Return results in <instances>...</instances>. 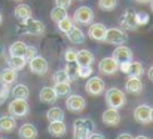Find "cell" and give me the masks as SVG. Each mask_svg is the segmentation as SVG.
<instances>
[{"instance_id":"6da1fadb","label":"cell","mask_w":153,"mask_h":139,"mask_svg":"<svg viewBox=\"0 0 153 139\" xmlns=\"http://www.w3.org/2000/svg\"><path fill=\"white\" fill-rule=\"evenodd\" d=\"M95 124L91 118H77L73 123V138L74 139H88V136L94 132Z\"/></svg>"},{"instance_id":"7a4b0ae2","label":"cell","mask_w":153,"mask_h":139,"mask_svg":"<svg viewBox=\"0 0 153 139\" xmlns=\"http://www.w3.org/2000/svg\"><path fill=\"white\" fill-rule=\"evenodd\" d=\"M104 98H105V104H107L108 108H116V110H119V108H122V107L126 104V95H125L123 90H120V89H117V88H110V89H107Z\"/></svg>"},{"instance_id":"3957f363","label":"cell","mask_w":153,"mask_h":139,"mask_svg":"<svg viewBox=\"0 0 153 139\" xmlns=\"http://www.w3.org/2000/svg\"><path fill=\"white\" fill-rule=\"evenodd\" d=\"M94 16H95L94 15V10L89 6L82 4V6H79L74 10V13H73V22H76L79 25H89V24H92Z\"/></svg>"},{"instance_id":"277c9868","label":"cell","mask_w":153,"mask_h":139,"mask_svg":"<svg viewBox=\"0 0 153 139\" xmlns=\"http://www.w3.org/2000/svg\"><path fill=\"white\" fill-rule=\"evenodd\" d=\"M9 114L13 115L15 118L16 117H25L28 113H30V105H28V101L27 99H19V98H13L10 102H9Z\"/></svg>"},{"instance_id":"5b68a950","label":"cell","mask_w":153,"mask_h":139,"mask_svg":"<svg viewBox=\"0 0 153 139\" xmlns=\"http://www.w3.org/2000/svg\"><path fill=\"white\" fill-rule=\"evenodd\" d=\"M22 27H24V31L30 36H43L46 33V27L42 21L39 19H34V18H28L25 21H22Z\"/></svg>"},{"instance_id":"8992f818","label":"cell","mask_w":153,"mask_h":139,"mask_svg":"<svg viewBox=\"0 0 153 139\" xmlns=\"http://www.w3.org/2000/svg\"><path fill=\"white\" fill-rule=\"evenodd\" d=\"M126 40H128V34L122 28H107L105 37H104L105 43L119 46V45H125Z\"/></svg>"},{"instance_id":"52a82bcc","label":"cell","mask_w":153,"mask_h":139,"mask_svg":"<svg viewBox=\"0 0 153 139\" xmlns=\"http://www.w3.org/2000/svg\"><path fill=\"white\" fill-rule=\"evenodd\" d=\"M65 107L71 113H82L86 108V99L82 95L77 93H70L68 98L65 99Z\"/></svg>"},{"instance_id":"ba28073f","label":"cell","mask_w":153,"mask_h":139,"mask_svg":"<svg viewBox=\"0 0 153 139\" xmlns=\"http://www.w3.org/2000/svg\"><path fill=\"white\" fill-rule=\"evenodd\" d=\"M85 90L88 95H92V96H100L104 93L105 90V85L102 82L101 77H97V76H91L85 85Z\"/></svg>"},{"instance_id":"9c48e42d","label":"cell","mask_w":153,"mask_h":139,"mask_svg":"<svg viewBox=\"0 0 153 139\" xmlns=\"http://www.w3.org/2000/svg\"><path fill=\"white\" fill-rule=\"evenodd\" d=\"M135 10H132V9H129V10H126L122 16H120V21H119V24H120V27L123 28V30H128V31H135L140 25H138V22H137V16H135Z\"/></svg>"},{"instance_id":"30bf717a","label":"cell","mask_w":153,"mask_h":139,"mask_svg":"<svg viewBox=\"0 0 153 139\" xmlns=\"http://www.w3.org/2000/svg\"><path fill=\"white\" fill-rule=\"evenodd\" d=\"M98 71L100 74H104V76H113L116 74V71H119V64L111 56L102 58L98 62Z\"/></svg>"},{"instance_id":"8fae6325","label":"cell","mask_w":153,"mask_h":139,"mask_svg":"<svg viewBox=\"0 0 153 139\" xmlns=\"http://www.w3.org/2000/svg\"><path fill=\"white\" fill-rule=\"evenodd\" d=\"M132 56H134L132 50H131L128 46H125V45H119V46H116V49H114L113 53H111V58H113L117 64H122V62H131V61H132Z\"/></svg>"},{"instance_id":"7c38bea8","label":"cell","mask_w":153,"mask_h":139,"mask_svg":"<svg viewBox=\"0 0 153 139\" xmlns=\"http://www.w3.org/2000/svg\"><path fill=\"white\" fill-rule=\"evenodd\" d=\"M28 68L33 74H37V76H43L46 71H48V61L43 58V56H34L33 59L28 61Z\"/></svg>"},{"instance_id":"4fadbf2b","label":"cell","mask_w":153,"mask_h":139,"mask_svg":"<svg viewBox=\"0 0 153 139\" xmlns=\"http://www.w3.org/2000/svg\"><path fill=\"white\" fill-rule=\"evenodd\" d=\"M105 31H107V27L104 24H101V22H92V24H89L88 36L92 40H95V42H104Z\"/></svg>"},{"instance_id":"5bb4252c","label":"cell","mask_w":153,"mask_h":139,"mask_svg":"<svg viewBox=\"0 0 153 139\" xmlns=\"http://www.w3.org/2000/svg\"><path fill=\"white\" fill-rule=\"evenodd\" d=\"M101 120L105 126L114 127V126H117V124L120 123L122 117H120V114H119V111H117L116 108H108V110H105V111L102 113Z\"/></svg>"},{"instance_id":"9a60e30c","label":"cell","mask_w":153,"mask_h":139,"mask_svg":"<svg viewBox=\"0 0 153 139\" xmlns=\"http://www.w3.org/2000/svg\"><path fill=\"white\" fill-rule=\"evenodd\" d=\"M150 108L152 107H149V105H146V104H141V105H138L135 110H134V120L137 121V123H140V124H147V123H150Z\"/></svg>"},{"instance_id":"2e32d148","label":"cell","mask_w":153,"mask_h":139,"mask_svg":"<svg viewBox=\"0 0 153 139\" xmlns=\"http://www.w3.org/2000/svg\"><path fill=\"white\" fill-rule=\"evenodd\" d=\"M16 80H18V71H15L13 68L6 67V68H3V70L0 71V83H1V85L10 86V85H13Z\"/></svg>"},{"instance_id":"e0dca14e","label":"cell","mask_w":153,"mask_h":139,"mask_svg":"<svg viewBox=\"0 0 153 139\" xmlns=\"http://www.w3.org/2000/svg\"><path fill=\"white\" fill-rule=\"evenodd\" d=\"M144 89V85L141 82V79H137V77H129L125 83V90L131 95H140Z\"/></svg>"},{"instance_id":"ac0fdd59","label":"cell","mask_w":153,"mask_h":139,"mask_svg":"<svg viewBox=\"0 0 153 139\" xmlns=\"http://www.w3.org/2000/svg\"><path fill=\"white\" fill-rule=\"evenodd\" d=\"M37 127L31 123H25L18 129V136L21 139H36L37 138Z\"/></svg>"},{"instance_id":"d6986e66","label":"cell","mask_w":153,"mask_h":139,"mask_svg":"<svg viewBox=\"0 0 153 139\" xmlns=\"http://www.w3.org/2000/svg\"><path fill=\"white\" fill-rule=\"evenodd\" d=\"M67 132V126L64 121H51L48 126V133L53 138H62Z\"/></svg>"},{"instance_id":"ffe728a7","label":"cell","mask_w":153,"mask_h":139,"mask_svg":"<svg viewBox=\"0 0 153 139\" xmlns=\"http://www.w3.org/2000/svg\"><path fill=\"white\" fill-rule=\"evenodd\" d=\"M16 129V120L13 115L10 114H6V115H1L0 117V132H6V133H10Z\"/></svg>"},{"instance_id":"44dd1931","label":"cell","mask_w":153,"mask_h":139,"mask_svg":"<svg viewBox=\"0 0 153 139\" xmlns=\"http://www.w3.org/2000/svg\"><path fill=\"white\" fill-rule=\"evenodd\" d=\"M13 16L18 19V21H25L28 18H31V7L28 4H24V3H19L15 6L13 9Z\"/></svg>"},{"instance_id":"7402d4cb","label":"cell","mask_w":153,"mask_h":139,"mask_svg":"<svg viewBox=\"0 0 153 139\" xmlns=\"http://www.w3.org/2000/svg\"><path fill=\"white\" fill-rule=\"evenodd\" d=\"M65 36H67L68 42H71L73 45H80L85 42V33L79 27H73L70 31L65 33Z\"/></svg>"},{"instance_id":"603a6c76","label":"cell","mask_w":153,"mask_h":139,"mask_svg":"<svg viewBox=\"0 0 153 139\" xmlns=\"http://www.w3.org/2000/svg\"><path fill=\"white\" fill-rule=\"evenodd\" d=\"M39 98H40V102L43 104H55L56 99H58V95L55 93L53 88H42L40 93H39Z\"/></svg>"},{"instance_id":"cb8c5ba5","label":"cell","mask_w":153,"mask_h":139,"mask_svg":"<svg viewBox=\"0 0 153 139\" xmlns=\"http://www.w3.org/2000/svg\"><path fill=\"white\" fill-rule=\"evenodd\" d=\"M95 61L94 55L88 50V49H83V50H77V56H76V62L83 67V65H92Z\"/></svg>"},{"instance_id":"d4e9b609","label":"cell","mask_w":153,"mask_h":139,"mask_svg":"<svg viewBox=\"0 0 153 139\" xmlns=\"http://www.w3.org/2000/svg\"><path fill=\"white\" fill-rule=\"evenodd\" d=\"M46 118H48L49 123H51V121H64L65 113H64V110L59 108V107H51V108L46 111Z\"/></svg>"},{"instance_id":"484cf974","label":"cell","mask_w":153,"mask_h":139,"mask_svg":"<svg viewBox=\"0 0 153 139\" xmlns=\"http://www.w3.org/2000/svg\"><path fill=\"white\" fill-rule=\"evenodd\" d=\"M28 64V61L24 56H10L7 59V67L13 68L15 71H21L25 68V65Z\"/></svg>"},{"instance_id":"4316f807","label":"cell","mask_w":153,"mask_h":139,"mask_svg":"<svg viewBox=\"0 0 153 139\" xmlns=\"http://www.w3.org/2000/svg\"><path fill=\"white\" fill-rule=\"evenodd\" d=\"M126 74H128V77H137V79H141L143 74H144V67H143V64H141V62H134V61H131Z\"/></svg>"},{"instance_id":"83f0119b","label":"cell","mask_w":153,"mask_h":139,"mask_svg":"<svg viewBox=\"0 0 153 139\" xmlns=\"http://www.w3.org/2000/svg\"><path fill=\"white\" fill-rule=\"evenodd\" d=\"M10 95H12V98L27 99V98L30 96V89H28V88H27L25 85L19 83V85H15V86L12 88V90H10Z\"/></svg>"},{"instance_id":"f1b7e54d","label":"cell","mask_w":153,"mask_h":139,"mask_svg":"<svg viewBox=\"0 0 153 139\" xmlns=\"http://www.w3.org/2000/svg\"><path fill=\"white\" fill-rule=\"evenodd\" d=\"M25 50H27V45L22 40H16L9 47V55L10 56H24Z\"/></svg>"},{"instance_id":"f546056e","label":"cell","mask_w":153,"mask_h":139,"mask_svg":"<svg viewBox=\"0 0 153 139\" xmlns=\"http://www.w3.org/2000/svg\"><path fill=\"white\" fill-rule=\"evenodd\" d=\"M65 73L68 74L70 80H77L79 79V64L74 61V62H65V67H64Z\"/></svg>"},{"instance_id":"4dcf8cb0","label":"cell","mask_w":153,"mask_h":139,"mask_svg":"<svg viewBox=\"0 0 153 139\" xmlns=\"http://www.w3.org/2000/svg\"><path fill=\"white\" fill-rule=\"evenodd\" d=\"M53 90L58 96H68L71 92V86H70V82H65V83H53Z\"/></svg>"},{"instance_id":"1f68e13d","label":"cell","mask_w":153,"mask_h":139,"mask_svg":"<svg viewBox=\"0 0 153 139\" xmlns=\"http://www.w3.org/2000/svg\"><path fill=\"white\" fill-rule=\"evenodd\" d=\"M67 16V7H62V6H55L52 7L51 10V19L53 22H58L61 21L62 18Z\"/></svg>"},{"instance_id":"d6a6232c","label":"cell","mask_w":153,"mask_h":139,"mask_svg":"<svg viewBox=\"0 0 153 139\" xmlns=\"http://www.w3.org/2000/svg\"><path fill=\"white\" fill-rule=\"evenodd\" d=\"M56 25H58V30L61 31V33H67V31H70L73 27H74V24H73V18H70L68 15L65 16V18H62L61 21H58L56 22Z\"/></svg>"},{"instance_id":"836d02e7","label":"cell","mask_w":153,"mask_h":139,"mask_svg":"<svg viewBox=\"0 0 153 139\" xmlns=\"http://www.w3.org/2000/svg\"><path fill=\"white\" fill-rule=\"evenodd\" d=\"M98 7L104 12H111L117 7V0H98Z\"/></svg>"},{"instance_id":"e575fe53","label":"cell","mask_w":153,"mask_h":139,"mask_svg":"<svg viewBox=\"0 0 153 139\" xmlns=\"http://www.w3.org/2000/svg\"><path fill=\"white\" fill-rule=\"evenodd\" d=\"M52 82H53V83H65V82H70V77H68V74L65 73V70H58V71H55V74L52 76Z\"/></svg>"},{"instance_id":"d590c367","label":"cell","mask_w":153,"mask_h":139,"mask_svg":"<svg viewBox=\"0 0 153 139\" xmlns=\"http://www.w3.org/2000/svg\"><path fill=\"white\" fill-rule=\"evenodd\" d=\"M92 74H94L92 65H83V67L79 65V77L80 79H89Z\"/></svg>"},{"instance_id":"8d00e7d4","label":"cell","mask_w":153,"mask_h":139,"mask_svg":"<svg viewBox=\"0 0 153 139\" xmlns=\"http://www.w3.org/2000/svg\"><path fill=\"white\" fill-rule=\"evenodd\" d=\"M76 56H77V50L76 49H73V47L65 49V52H64V61L65 62H74Z\"/></svg>"},{"instance_id":"74e56055","label":"cell","mask_w":153,"mask_h":139,"mask_svg":"<svg viewBox=\"0 0 153 139\" xmlns=\"http://www.w3.org/2000/svg\"><path fill=\"white\" fill-rule=\"evenodd\" d=\"M135 16H137V22H138L140 27L141 25H147L149 21H150V15H147L146 12H137Z\"/></svg>"},{"instance_id":"f35d334b","label":"cell","mask_w":153,"mask_h":139,"mask_svg":"<svg viewBox=\"0 0 153 139\" xmlns=\"http://www.w3.org/2000/svg\"><path fill=\"white\" fill-rule=\"evenodd\" d=\"M34 56H37V47L27 46V50H25V53H24V58H25L27 61H30V59H33Z\"/></svg>"},{"instance_id":"ab89813d","label":"cell","mask_w":153,"mask_h":139,"mask_svg":"<svg viewBox=\"0 0 153 139\" xmlns=\"http://www.w3.org/2000/svg\"><path fill=\"white\" fill-rule=\"evenodd\" d=\"M9 93H10L9 86H6V85H1V83H0V104H3V102L6 101V98L9 96Z\"/></svg>"},{"instance_id":"60d3db41","label":"cell","mask_w":153,"mask_h":139,"mask_svg":"<svg viewBox=\"0 0 153 139\" xmlns=\"http://www.w3.org/2000/svg\"><path fill=\"white\" fill-rule=\"evenodd\" d=\"M55 1V6H62V7H70L71 1L73 0H53Z\"/></svg>"},{"instance_id":"b9f144b4","label":"cell","mask_w":153,"mask_h":139,"mask_svg":"<svg viewBox=\"0 0 153 139\" xmlns=\"http://www.w3.org/2000/svg\"><path fill=\"white\" fill-rule=\"evenodd\" d=\"M116 139H134V136H132L131 133H126V132H123V133L117 135V138H116Z\"/></svg>"},{"instance_id":"7bdbcfd3","label":"cell","mask_w":153,"mask_h":139,"mask_svg":"<svg viewBox=\"0 0 153 139\" xmlns=\"http://www.w3.org/2000/svg\"><path fill=\"white\" fill-rule=\"evenodd\" d=\"M88 139H105V138L102 136L101 133H94V132H92V133L88 136Z\"/></svg>"},{"instance_id":"ee69618b","label":"cell","mask_w":153,"mask_h":139,"mask_svg":"<svg viewBox=\"0 0 153 139\" xmlns=\"http://www.w3.org/2000/svg\"><path fill=\"white\" fill-rule=\"evenodd\" d=\"M147 77H149V80H150V82H153V65L147 70Z\"/></svg>"},{"instance_id":"f6af8a7d","label":"cell","mask_w":153,"mask_h":139,"mask_svg":"<svg viewBox=\"0 0 153 139\" xmlns=\"http://www.w3.org/2000/svg\"><path fill=\"white\" fill-rule=\"evenodd\" d=\"M137 3H140V4H146V3H150V0H135Z\"/></svg>"},{"instance_id":"bcb514c9","label":"cell","mask_w":153,"mask_h":139,"mask_svg":"<svg viewBox=\"0 0 153 139\" xmlns=\"http://www.w3.org/2000/svg\"><path fill=\"white\" fill-rule=\"evenodd\" d=\"M134 139H150V138H147V136H143V135H140V136H135Z\"/></svg>"},{"instance_id":"7dc6e473","label":"cell","mask_w":153,"mask_h":139,"mask_svg":"<svg viewBox=\"0 0 153 139\" xmlns=\"http://www.w3.org/2000/svg\"><path fill=\"white\" fill-rule=\"evenodd\" d=\"M150 121L153 123V107L150 108Z\"/></svg>"},{"instance_id":"c3c4849f","label":"cell","mask_w":153,"mask_h":139,"mask_svg":"<svg viewBox=\"0 0 153 139\" xmlns=\"http://www.w3.org/2000/svg\"><path fill=\"white\" fill-rule=\"evenodd\" d=\"M1 22H3V15H1V12H0V25H1Z\"/></svg>"},{"instance_id":"681fc988","label":"cell","mask_w":153,"mask_h":139,"mask_svg":"<svg viewBox=\"0 0 153 139\" xmlns=\"http://www.w3.org/2000/svg\"><path fill=\"white\" fill-rule=\"evenodd\" d=\"M150 7H152V12H153V0H150Z\"/></svg>"},{"instance_id":"f907efd6","label":"cell","mask_w":153,"mask_h":139,"mask_svg":"<svg viewBox=\"0 0 153 139\" xmlns=\"http://www.w3.org/2000/svg\"><path fill=\"white\" fill-rule=\"evenodd\" d=\"M13 1H22V0H13Z\"/></svg>"},{"instance_id":"816d5d0a","label":"cell","mask_w":153,"mask_h":139,"mask_svg":"<svg viewBox=\"0 0 153 139\" xmlns=\"http://www.w3.org/2000/svg\"><path fill=\"white\" fill-rule=\"evenodd\" d=\"M0 139H3V138H0Z\"/></svg>"}]
</instances>
